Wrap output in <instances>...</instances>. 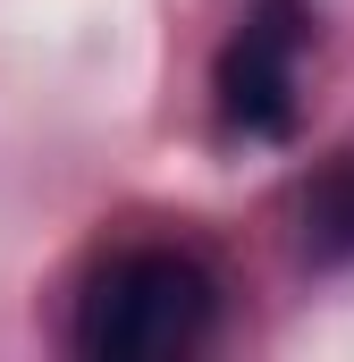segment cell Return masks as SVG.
<instances>
[{"instance_id":"cell-1","label":"cell","mask_w":354,"mask_h":362,"mask_svg":"<svg viewBox=\"0 0 354 362\" xmlns=\"http://www.w3.org/2000/svg\"><path fill=\"white\" fill-rule=\"evenodd\" d=\"M211 312H219L211 270L194 253L144 245L93 270L85 303H76V346L93 362H177L211 337Z\"/></svg>"},{"instance_id":"cell-2","label":"cell","mask_w":354,"mask_h":362,"mask_svg":"<svg viewBox=\"0 0 354 362\" xmlns=\"http://www.w3.org/2000/svg\"><path fill=\"white\" fill-rule=\"evenodd\" d=\"M304 0H253L245 25L228 34L211 93H219V118L245 135V144H287L295 135V59H304Z\"/></svg>"},{"instance_id":"cell-3","label":"cell","mask_w":354,"mask_h":362,"mask_svg":"<svg viewBox=\"0 0 354 362\" xmlns=\"http://www.w3.org/2000/svg\"><path fill=\"white\" fill-rule=\"evenodd\" d=\"M304 253H312L321 270L354 262V160L321 169V185L304 194Z\"/></svg>"}]
</instances>
